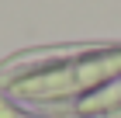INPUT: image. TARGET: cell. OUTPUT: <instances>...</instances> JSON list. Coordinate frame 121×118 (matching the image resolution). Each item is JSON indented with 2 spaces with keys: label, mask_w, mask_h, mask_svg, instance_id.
I'll return each instance as SVG.
<instances>
[{
  "label": "cell",
  "mask_w": 121,
  "mask_h": 118,
  "mask_svg": "<svg viewBox=\"0 0 121 118\" xmlns=\"http://www.w3.org/2000/svg\"><path fill=\"white\" fill-rule=\"evenodd\" d=\"M118 73H121V49H104V52H86L76 63H52L48 70H35L24 80H14L10 90L35 101H56V97L86 94L114 80Z\"/></svg>",
  "instance_id": "obj_1"
},
{
  "label": "cell",
  "mask_w": 121,
  "mask_h": 118,
  "mask_svg": "<svg viewBox=\"0 0 121 118\" xmlns=\"http://www.w3.org/2000/svg\"><path fill=\"white\" fill-rule=\"evenodd\" d=\"M118 108H121V83L118 87H107L100 97L86 101L83 108H80V115H107V111H118Z\"/></svg>",
  "instance_id": "obj_2"
}]
</instances>
